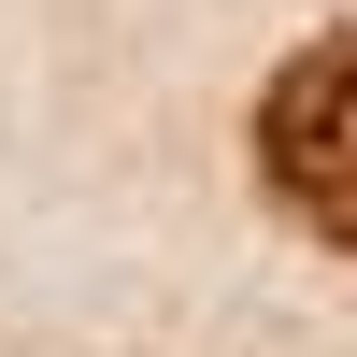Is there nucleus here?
I'll return each instance as SVG.
<instances>
[{
  "instance_id": "nucleus-1",
  "label": "nucleus",
  "mask_w": 357,
  "mask_h": 357,
  "mask_svg": "<svg viewBox=\"0 0 357 357\" xmlns=\"http://www.w3.org/2000/svg\"><path fill=\"white\" fill-rule=\"evenodd\" d=\"M257 186L286 200V229L357 257V29H314L257 86Z\"/></svg>"
}]
</instances>
